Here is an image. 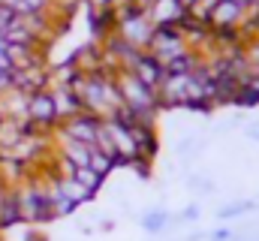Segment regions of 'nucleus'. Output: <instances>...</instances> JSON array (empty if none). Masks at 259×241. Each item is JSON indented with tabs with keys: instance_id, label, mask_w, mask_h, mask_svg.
<instances>
[{
	"instance_id": "f257e3e1",
	"label": "nucleus",
	"mask_w": 259,
	"mask_h": 241,
	"mask_svg": "<svg viewBox=\"0 0 259 241\" xmlns=\"http://www.w3.org/2000/svg\"><path fill=\"white\" fill-rule=\"evenodd\" d=\"M115 15H118V27H115V33L130 43L133 49H139V52H145L148 49V43H151V36H154V21L148 18V12L145 9H139L136 3H124V6H115Z\"/></svg>"
},
{
	"instance_id": "f03ea898",
	"label": "nucleus",
	"mask_w": 259,
	"mask_h": 241,
	"mask_svg": "<svg viewBox=\"0 0 259 241\" xmlns=\"http://www.w3.org/2000/svg\"><path fill=\"white\" fill-rule=\"evenodd\" d=\"M15 196H18L21 223L39 226V223L55 220V217H52V205H49V193H46V181L42 178H36V175L27 178L21 187H15Z\"/></svg>"
},
{
	"instance_id": "7ed1b4c3",
	"label": "nucleus",
	"mask_w": 259,
	"mask_h": 241,
	"mask_svg": "<svg viewBox=\"0 0 259 241\" xmlns=\"http://www.w3.org/2000/svg\"><path fill=\"white\" fill-rule=\"evenodd\" d=\"M145 52L157 60L160 66H166L172 58H178V55L187 52V43H184V36H181L178 27H157Z\"/></svg>"
},
{
	"instance_id": "20e7f679",
	"label": "nucleus",
	"mask_w": 259,
	"mask_h": 241,
	"mask_svg": "<svg viewBox=\"0 0 259 241\" xmlns=\"http://www.w3.org/2000/svg\"><path fill=\"white\" fill-rule=\"evenodd\" d=\"M100 127H103V118H97V115H91V112H78V115H72V118L61 120V124L55 127V136H61V139H75V142H84V145H94Z\"/></svg>"
},
{
	"instance_id": "39448f33",
	"label": "nucleus",
	"mask_w": 259,
	"mask_h": 241,
	"mask_svg": "<svg viewBox=\"0 0 259 241\" xmlns=\"http://www.w3.org/2000/svg\"><path fill=\"white\" fill-rule=\"evenodd\" d=\"M250 9L241 0H220L211 12V30H238Z\"/></svg>"
},
{
	"instance_id": "423d86ee",
	"label": "nucleus",
	"mask_w": 259,
	"mask_h": 241,
	"mask_svg": "<svg viewBox=\"0 0 259 241\" xmlns=\"http://www.w3.org/2000/svg\"><path fill=\"white\" fill-rule=\"evenodd\" d=\"M130 133L136 139V148H139V157L142 160H157L160 154V136H157V124H130Z\"/></svg>"
},
{
	"instance_id": "0eeeda50",
	"label": "nucleus",
	"mask_w": 259,
	"mask_h": 241,
	"mask_svg": "<svg viewBox=\"0 0 259 241\" xmlns=\"http://www.w3.org/2000/svg\"><path fill=\"white\" fill-rule=\"evenodd\" d=\"M130 72H133L142 85H148L151 91H157L160 82H163V66L151 58L148 52H139V55H136V60L130 63Z\"/></svg>"
},
{
	"instance_id": "6e6552de",
	"label": "nucleus",
	"mask_w": 259,
	"mask_h": 241,
	"mask_svg": "<svg viewBox=\"0 0 259 241\" xmlns=\"http://www.w3.org/2000/svg\"><path fill=\"white\" fill-rule=\"evenodd\" d=\"M184 15L187 9L178 0H154V6L148 9V18L154 21V27H175Z\"/></svg>"
},
{
	"instance_id": "1a4fd4ad",
	"label": "nucleus",
	"mask_w": 259,
	"mask_h": 241,
	"mask_svg": "<svg viewBox=\"0 0 259 241\" xmlns=\"http://www.w3.org/2000/svg\"><path fill=\"white\" fill-rule=\"evenodd\" d=\"M88 27L94 33V43H103L109 33H115L118 27V15L115 9H97V6H88Z\"/></svg>"
},
{
	"instance_id": "9d476101",
	"label": "nucleus",
	"mask_w": 259,
	"mask_h": 241,
	"mask_svg": "<svg viewBox=\"0 0 259 241\" xmlns=\"http://www.w3.org/2000/svg\"><path fill=\"white\" fill-rule=\"evenodd\" d=\"M52 97H55L58 124L66 120V118H72V115H78V112H84V109H81V100L75 97V91H72V88H52Z\"/></svg>"
},
{
	"instance_id": "9b49d317",
	"label": "nucleus",
	"mask_w": 259,
	"mask_h": 241,
	"mask_svg": "<svg viewBox=\"0 0 259 241\" xmlns=\"http://www.w3.org/2000/svg\"><path fill=\"white\" fill-rule=\"evenodd\" d=\"M18 223H21L18 196H15V190H6L3 199H0V232H6V229H12V226H18Z\"/></svg>"
},
{
	"instance_id": "f8f14e48",
	"label": "nucleus",
	"mask_w": 259,
	"mask_h": 241,
	"mask_svg": "<svg viewBox=\"0 0 259 241\" xmlns=\"http://www.w3.org/2000/svg\"><path fill=\"white\" fill-rule=\"evenodd\" d=\"M58 187H61V193H64L66 199H69V202H75V205H84V202H91V199H94V193H91V190H84L75 178H58Z\"/></svg>"
},
{
	"instance_id": "ddd939ff",
	"label": "nucleus",
	"mask_w": 259,
	"mask_h": 241,
	"mask_svg": "<svg viewBox=\"0 0 259 241\" xmlns=\"http://www.w3.org/2000/svg\"><path fill=\"white\" fill-rule=\"evenodd\" d=\"M169 223H172V214H169L166 208H154V211H148V214L142 217V229H145V232H151V235L163 232Z\"/></svg>"
},
{
	"instance_id": "4468645a",
	"label": "nucleus",
	"mask_w": 259,
	"mask_h": 241,
	"mask_svg": "<svg viewBox=\"0 0 259 241\" xmlns=\"http://www.w3.org/2000/svg\"><path fill=\"white\" fill-rule=\"evenodd\" d=\"M72 178L78 181V184H81V187H84V190H91V193H94V196H97V193H100V187H103V184H106V178H103V175H100V172H94V169H91V166H78V169H75V172H72Z\"/></svg>"
},
{
	"instance_id": "2eb2a0df",
	"label": "nucleus",
	"mask_w": 259,
	"mask_h": 241,
	"mask_svg": "<svg viewBox=\"0 0 259 241\" xmlns=\"http://www.w3.org/2000/svg\"><path fill=\"white\" fill-rule=\"evenodd\" d=\"M88 166H91L94 172H100L103 178H109V175L118 169V166H115V157H109V154H103V151H97V148L91 151V163H88Z\"/></svg>"
},
{
	"instance_id": "dca6fc26",
	"label": "nucleus",
	"mask_w": 259,
	"mask_h": 241,
	"mask_svg": "<svg viewBox=\"0 0 259 241\" xmlns=\"http://www.w3.org/2000/svg\"><path fill=\"white\" fill-rule=\"evenodd\" d=\"M253 208H256V202H250V199H247V202H229V205L220 208L217 217H220V220H235V217H241V214H247V211H253Z\"/></svg>"
},
{
	"instance_id": "f3484780",
	"label": "nucleus",
	"mask_w": 259,
	"mask_h": 241,
	"mask_svg": "<svg viewBox=\"0 0 259 241\" xmlns=\"http://www.w3.org/2000/svg\"><path fill=\"white\" fill-rule=\"evenodd\" d=\"M190 187H193L196 193H211V190H214V187H211V181H208V178H199V175H193V178H190Z\"/></svg>"
},
{
	"instance_id": "a211bd4d",
	"label": "nucleus",
	"mask_w": 259,
	"mask_h": 241,
	"mask_svg": "<svg viewBox=\"0 0 259 241\" xmlns=\"http://www.w3.org/2000/svg\"><path fill=\"white\" fill-rule=\"evenodd\" d=\"M235 235H232V229H226V226H220V229H214L211 232V241H232Z\"/></svg>"
},
{
	"instance_id": "6ab92c4d",
	"label": "nucleus",
	"mask_w": 259,
	"mask_h": 241,
	"mask_svg": "<svg viewBox=\"0 0 259 241\" xmlns=\"http://www.w3.org/2000/svg\"><path fill=\"white\" fill-rule=\"evenodd\" d=\"M199 217V205H187L181 214H178V220H196Z\"/></svg>"
},
{
	"instance_id": "aec40b11",
	"label": "nucleus",
	"mask_w": 259,
	"mask_h": 241,
	"mask_svg": "<svg viewBox=\"0 0 259 241\" xmlns=\"http://www.w3.org/2000/svg\"><path fill=\"white\" fill-rule=\"evenodd\" d=\"M193 148H196L193 139H181L178 142V154H193Z\"/></svg>"
},
{
	"instance_id": "412c9836",
	"label": "nucleus",
	"mask_w": 259,
	"mask_h": 241,
	"mask_svg": "<svg viewBox=\"0 0 259 241\" xmlns=\"http://www.w3.org/2000/svg\"><path fill=\"white\" fill-rule=\"evenodd\" d=\"M247 139L259 142V124H250V127H247Z\"/></svg>"
},
{
	"instance_id": "4be33fe9",
	"label": "nucleus",
	"mask_w": 259,
	"mask_h": 241,
	"mask_svg": "<svg viewBox=\"0 0 259 241\" xmlns=\"http://www.w3.org/2000/svg\"><path fill=\"white\" fill-rule=\"evenodd\" d=\"M133 3H136V6H139V9H145V12H148V9H151V6H154V0H133Z\"/></svg>"
},
{
	"instance_id": "5701e85b",
	"label": "nucleus",
	"mask_w": 259,
	"mask_h": 241,
	"mask_svg": "<svg viewBox=\"0 0 259 241\" xmlns=\"http://www.w3.org/2000/svg\"><path fill=\"white\" fill-rule=\"evenodd\" d=\"M100 229H103V232H109V229H115V223H112V220H103V223H100Z\"/></svg>"
},
{
	"instance_id": "b1692460",
	"label": "nucleus",
	"mask_w": 259,
	"mask_h": 241,
	"mask_svg": "<svg viewBox=\"0 0 259 241\" xmlns=\"http://www.w3.org/2000/svg\"><path fill=\"white\" fill-rule=\"evenodd\" d=\"M178 3H181V6H184V9H190V6H193L196 0H178Z\"/></svg>"
},
{
	"instance_id": "393cba45",
	"label": "nucleus",
	"mask_w": 259,
	"mask_h": 241,
	"mask_svg": "<svg viewBox=\"0 0 259 241\" xmlns=\"http://www.w3.org/2000/svg\"><path fill=\"white\" fill-rule=\"evenodd\" d=\"M0 241H3V232H0Z\"/></svg>"
},
{
	"instance_id": "a878e982",
	"label": "nucleus",
	"mask_w": 259,
	"mask_h": 241,
	"mask_svg": "<svg viewBox=\"0 0 259 241\" xmlns=\"http://www.w3.org/2000/svg\"><path fill=\"white\" fill-rule=\"evenodd\" d=\"M232 241H235V238H232Z\"/></svg>"
}]
</instances>
